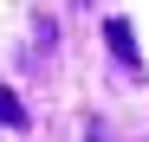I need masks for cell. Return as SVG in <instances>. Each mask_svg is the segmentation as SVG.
Instances as JSON below:
<instances>
[{
  "instance_id": "1",
  "label": "cell",
  "mask_w": 149,
  "mask_h": 142,
  "mask_svg": "<svg viewBox=\"0 0 149 142\" xmlns=\"http://www.w3.org/2000/svg\"><path fill=\"white\" fill-rule=\"evenodd\" d=\"M104 39H110V52L136 71V39H130V19H110V26H104Z\"/></svg>"
},
{
  "instance_id": "2",
  "label": "cell",
  "mask_w": 149,
  "mask_h": 142,
  "mask_svg": "<svg viewBox=\"0 0 149 142\" xmlns=\"http://www.w3.org/2000/svg\"><path fill=\"white\" fill-rule=\"evenodd\" d=\"M0 123H7V129H26V103H19L13 90H0Z\"/></svg>"
},
{
  "instance_id": "3",
  "label": "cell",
  "mask_w": 149,
  "mask_h": 142,
  "mask_svg": "<svg viewBox=\"0 0 149 142\" xmlns=\"http://www.w3.org/2000/svg\"><path fill=\"white\" fill-rule=\"evenodd\" d=\"M84 136H91V142H110V129L97 123V116H91V123H84Z\"/></svg>"
}]
</instances>
